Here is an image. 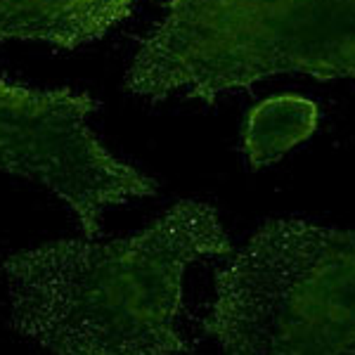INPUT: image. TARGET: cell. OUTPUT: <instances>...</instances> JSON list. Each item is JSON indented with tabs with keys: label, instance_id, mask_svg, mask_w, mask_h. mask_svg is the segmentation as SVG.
<instances>
[{
	"label": "cell",
	"instance_id": "obj_1",
	"mask_svg": "<svg viewBox=\"0 0 355 355\" xmlns=\"http://www.w3.org/2000/svg\"><path fill=\"white\" fill-rule=\"evenodd\" d=\"M206 202L180 199L128 237L53 239L3 261L10 320L53 355H182V282L192 263L230 259Z\"/></svg>",
	"mask_w": 355,
	"mask_h": 355
},
{
	"label": "cell",
	"instance_id": "obj_2",
	"mask_svg": "<svg viewBox=\"0 0 355 355\" xmlns=\"http://www.w3.org/2000/svg\"><path fill=\"white\" fill-rule=\"evenodd\" d=\"M277 73L355 81V0H168L140 43L125 90L214 105Z\"/></svg>",
	"mask_w": 355,
	"mask_h": 355
},
{
	"label": "cell",
	"instance_id": "obj_3",
	"mask_svg": "<svg viewBox=\"0 0 355 355\" xmlns=\"http://www.w3.org/2000/svg\"><path fill=\"white\" fill-rule=\"evenodd\" d=\"M220 355H355V227L270 218L216 270Z\"/></svg>",
	"mask_w": 355,
	"mask_h": 355
},
{
	"label": "cell",
	"instance_id": "obj_4",
	"mask_svg": "<svg viewBox=\"0 0 355 355\" xmlns=\"http://www.w3.org/2000/svg\"><path fill=\"white\" fill-rule=\"evenodd\" d=\"M100 102L73 88L38 90L0 81V171L41 182L73 211L88 239L105 211L154 197L157 180L119 162L88 116Z\"/></svg>",
	"mask_w": 355,
	"mask_h": 355
},
{
	"label": "cell",
	"instance_id": "obj_5",
	"mask_svg": "<svg viewBox=\"0 0 355 355\" xmlns=\"http://www.w3.org/2000/svg\"><path fill=\"white\" fill-rule=\"evenodd\" d=\"M133 5L135 0H0V43L36 41L76 50L128 19Z\"/></svg>",
	"mask_w": 355,
	"mask_h": 355
},
{
	"label": "cell",
	"instance_id": "obj_6",
	"mask_svg": "<svg viewBox=\"0 0 355 355\" xmlns=\"http://www.w3.org/2000/svg\"><path fill=\"white\" fill-rule=\"evenodd\" d=\"M320 123V107L299 93H279L254 105L244 119L242 147L254 171L284 157L306 142Z\"/></svg>",
	"mask_w": 355,
	"mask_h": 355
}]
</instances>
